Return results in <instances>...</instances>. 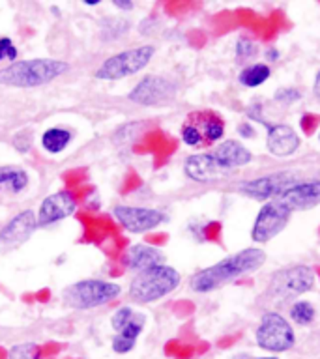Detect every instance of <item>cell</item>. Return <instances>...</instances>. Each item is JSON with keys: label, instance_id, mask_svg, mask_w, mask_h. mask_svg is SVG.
Listing matches in <instances>:
<instances>
[{"label": "cell", "instance_id": "obj_1", "mask_svg": "<svg viewBox=\"0 0 320 359\" xmlns=\"http://www.w3.org/2000/svg\"><path fill=\"white\" fill-rule=\"evenodd\" d=\"M264 262H266V252L257 247H249V249L230 255V257L196 271L195 275H191L189 288L199 294H208V292L229 285L241 275L257 271L258 268H262Z\"/></svg>", "mask_w": 320, "mask_h": 359}, {"label": "cell", "instance_id": "obj_2", "mask_svg": "<svg viewBox=\"0 0 320 359\" xmlns=\"http://www.w3.org/2000/svg\"><path fill=\"white\" fill-rule=\"evenodd\" d=\"M67 72L69 62L60 58H27L0 67V84L10 88H39Z\"/></svg>", "mask_w": 320, "mask_h": 359}, {"label": "cell", "instance_id": "obj_3", "mask_svg": "<svg viewBox=\"0 0 320 359\" xmlns=\"http://www.w3.org/2000/svg\"><path fill=\"white\" fill-rule=\"evenodd\" d=\"M180 283H182V275L178 269L161 264L156 268L135 273L128 288L129 299L139 305L156 303L168 294H173L180 286Z\"/></svg>", "mask_w": 320, "mask_h": 359}, {"label": "cell", "instance_id": "obj_4", "mask_svg": "<svg viewBox=\"0 0 320 359\" xmlns=\"http://www.w3.org/2000/svg\"><path fill=\"white\" fill-rule=\"evenodd\" d=\"M122 296V286L105 279H83L66 286L60 297L64 305L75 311H92L105 307Z\"/></svg>", "mask_w": 320, "mask_h": 359}, {"label": "cell", "instance_id": "obj_5", "mask_svg": "<svg viewBox=\"0 0 320 359\" xmlns=\"http://www.w3.org/2000/svg\"><path fill=\"white\" fill-rule=\"evenodd\" d=\"M156 55V47L152 43L137 45L131 49L120 50L101 62L94 72V77L100 81H122L142 72Z\"/></svg>", "mask_w": 320, "mask_h": 359}, {"label": "cell", "instance_id": "obj_6", "mask_svg": "<svg viewBox=\"0 0 320 359\" xmlns=\"http://www.w3.org/2000/svg\"><path fill=\"white\" fill-rule=\"evenodd\" d=\"M255 341L258 348H262L266 352L281 353L294 346L296 337L285 316H281L279 313H266L258 322Z\"/></svg>", "mask_w": 320, "mask_h": 359}, {"label": "cell", "instance_id": "obj_7", "mask_svg": "<svg viewBox=\"0 0 320 359\" xmlns=\"http://www.w3.org/2000/svg\"><path fill=\"white\" fill-rule=\"evenodd\" d=\"M314 285V273L309 266H291V268L279 269L272 275L268 285V294L274 299L288 302L292 297H298L309 292Z\"/></svg>", "mask_w": 320, "mask_h": 359}, {"label": "cell", "instance_id": "obj_8", "mask_svg": "<svg viewBox=\"0 0 320 359\" xmlns=\"http://www.w3.org/2000/svg\"><path fill=\"white\" fill-rule=\"evenodd\" d=\"M225 123L223 120L210 111L193 112L185 118L184 126L180 129L182 142L189 148H196L202 144H212L223 139Z\"/></svg>", "mask_w": 320, "mask_h": 359}, {"label": "cell", "instance_id": "obj_9", "mask_svg": "<svg viewBox=\"0 0 320 359\" xmlns=\"http://www.w3.org/2000/svg\"><path fill=\"white\" fill-rule=\"evenodd\" d=\"M178 94V84L163 75H146L135 84L128 100L140 107H163Z\"/></svg>", "mask_w": 320, "mask_h": 359}, {"label": "cell", "instance_id": "obj_10", "mask_svg": "<svg viewBox=\"0 0 320 359\" xmlns=\"http://www.w3.org/2000/svg\"><path fill=\"white\" fill-rule=\"evenodd\" d=\"M112 217L129 234H146L167 221V215L161 210L129 204H118L112 208Z\"/></svg>", "mask_w": 320, "mask_h": 359}, {"label": "cell", "instance_id": "obj_11", "mask_svg": "<svg viewBox=\"0 0 320 359\" xmlns=\"http://www.w3.org/2000/svg\"><path fill=\"white\" fill-rule=\"evenodd\" d=\"M292 212L283 204L281 198L266 202L260 212H258L255 224H253L251 238L257 243H266V241L274 240L275 236L281 234L285 226L291 221Z\"/></svg>", "mask_w": 320, "mask_h": 359}, {"label": "cell", "instance_id": "obj_12", "mask_svg": "<svg viewBox=\"0 0 320 359\" xmlns=\"http://www.w3.org/2000/svg\"><path fill=\"white\" fill-rule=\"evenodd\" d=\"M77 212V198L69 189H60L45 196L39 202V208L36 210V219H38L39 229L53 226L56 223L66 221Z\"/></svg>", "mask_w": 320, "mask_h": 359}, {"label": "cell", "instance_id": "obj_13", "mask_svg": "<svg viewBox=\"0 0 320 359\" xmlns=\"http://www.w3.org/2000/svg\"><path fill=\"white\" fill-rule=\"evenodd\" d=\"M294 185V174L292 172H274L260 176V178L249 180L240 185V193L251 196L255 201H274L279 198L286 189Z\"/></svg>", "mask_w": 320, "mask_h": 359}, {"label": "cell", "instance_id": "obj_14", "mask_svg": "<svg viewBox=\"0 0 320 359\" xmlns=\"http://www.w3.org/2000/svg\"><path fill=\"white\" fill-rule=\"evenodd\" d=\"M38 219L34 210H21L0 229V249H15L22 245L38 230Z\"/></svg>", "mask_w": 320, "mask_h": 359}, {"label": "cell", "instance_id": "obj_15", "mask_svg": "<svg viewBox=\"0 0 320 359\" xmlns=\"http://www.w3.org/2000/svg\"><path fill=\"white\" fill-rule=\"evenodd\" d=\"M184 172L196 184H212L225 178L229 170H225L212 154H193L185 159Z\"/></svg>", "mask_w": 320, "mask_h": 359}, {"label": "cell", "instance_id": "obj_16", "mask_svg": "<svg viewBox=\"0 0 320 359\" xmlns=\"http://www.w3.org/2000/svg\"><path fill=\"white\" fill-rule=\"evenodd\" d=\"M279 198L291 212L311 210V208H314L316 204H320V180H311V182L294 184L291 189H286Z\"/></svg>", "mask_w": 320, "mask_h": 359}, {"label": "cell", "instance_id": "obj_17", "mask_svg": "<svg viewBox=\"0 0 320 359\" xmlns=\"http://www.w3.org/2000/svg\"><path fill=\"white\" fill-rule=\"evenodd\" d=\"M122 262L129 271L140 273V271H146V269L165 264V255H163L161 249L148 245V243H135L124 252Z\"/></svg>", "mask_w": 320, "mask_h": 359}, {"label": "cell", "instance_id": "obj_18", "mask_svg": "<svg viewBox=\"0 0 320 359\" xmlns=\"http://www.w3.org/2000/svg\"><path fill=\"white\" fill-rule=\"evenodd\" d=\"M266 146H268L272 156L288 157L300 148V137H298V133L291 126L274 123V126H268Z\"/></svg>", "mask_w": 320, "mask_h": 359}, {"label": "cell", "instance_id": "obj_19", "mask_svg": "<svg viewBox=\"0 0 320 359\" xmlns=\"http://www.w3.org/2000/svg\"><path fill=\"white\" fill-rule=\"evenodd\" d=\"M215 161L225 168V170H232V168L244 167L251 161V151L247 150L246 146L238 142V140H223L218 148L212 151Z\"/></svg>", "mask_w": 320, "mask_h": 359}, {"label": "cell", "instance_id": "obj_20", "mask_svg": "<svg viewBox=\"0 0 320 359\" xmlns=\"http://www.w3.org/2000/svg\"><path fill=\"white\" fill-rule=\"evenodd\" d=\"M146 325V316L142 313L135 314V318L129 322L122 331H118L114 333L111 339V348L114 353H129L133 352V348L137 346V341H139V337L142 335V331H145Z\"/></svg>", "mask_w": 320, "mask_h": 359}, {"label": "cell", "instance_id": "obj_21", "mask_svg": "<svg viewBox=\"0 0 320 359\" xmlns=\"http://www.w3.org/2000/svg\"><path fill=\"white\" fill-rule=\"evenodd\" d=\"M30 176L25 168L15 165H0V196L21 195L28 189Z\"/></svg>", "mask_w": 320, "mask_h": 359}, {"label": "cell", "instance_id": "obj_22", "mask_svg": "<svg viewBox=\"0 0 320 359\" xmlns=\"http://www.w3.org/2000/svg\"><path fill=\"white\" fill-rule=\"evenodd\" d=\"M73 140V131L62 126H55V128L45 129L41 137H39V144L44 148L45 154L49 156H58L62 151H66L69 148Z\"/></svg>", "mask_w": 320, "mask_h": 359}, {"label": "cell", "instance_id": "obj_23", "mask_svg": "<svg viewBox=\"0 0 320 359\" xmlns=\"http://www.w3.org/2000/svg\"><path fill=\"white\" fill-rule=\"evenodd\" d=\"M131 28V21L124 17H105L100 22V36L105 41H114V39L124 38Z\"/></svg>", "mask_w": 320, "mask_h": 359}, {"label": "cell", "instance_id": "obj_24", "mask_svg": "<svg viewBox=\"0 0 320 359\" xmlns=\"http://www.w3.org/2000/svg\"><path fill=\"white\" fill-rule=\"evenodd\" d=\"M269 75H272V69H269L268 64L258 62V64H251L246 69H241L240 83L247 86V88H257V86L268 81Z\"/></svg>", "mask_w": 320, "mask_h": 359}, {"label": "cell", "instance_id": "obj_25", "mask_svg": "<svg viewBox=\"0 0 320 359\" xmlns=\"http://www.w3.org/2000/svg\"><path fill=\"white\" fill-rule=\"evenodd\" d=\"M44 350L36 342H19L8 350L6 359H41Z\"/></svg>", "mask_w": 320, "mask_h": 359}, {"label": "cell", "instance_id": "obj_26", "mask_svg": "<svg viewBox=\"0 0 320 359\" xmlns=\"http://www.w3.org/2000/svg\"><path fill=\"white\" fill-rule=\"evenodd\" d=\"M291 318L298 325L313 324L314 318H316V309L311 302H296L291 307Z\"/></svg>", "mask_w": 320, "mask_h": 359}, {"label": "cell", "instance_id": "obj_27", "mask_svg": "<svg viewBox=\"0 0 320 359\" xmlns=\"http://www.w3.org/2000/svg\"><path fill=\"white\" fill-rule=\"evenodd\" d=\"M135 314H137V311H135L133 307H129V305L118 307L116 311L111 314V327L114 330V333L122 331L124 327L135 318Z\"/></svg>", "mask_w": 320, "mask_h": 359}, {"label": "cell", "instance_id": "obj_28", "mask_svg": "<svg viewBox=\"0 0 320 359\" xmlns=\"http://www.w3.org/2000/svg\"><path fill=\"white\" fill-rule=\"evenodd\" d=\"M17 56H19V50H17L13 39L8 38V36H2L0 38V62H15Z\"/></svg>", "mask_w": 320, "mask_h": 359}, {"label": "cell", "instance_id": "obj_29", "mask_svg": "<svg viewBox=\"0 0 320 359\" xmlns=\"http://www.w3.org/2000/svg\"><path fill=\"white\" fill-rule=\"evenodd\" d=\"M257 55V45L255 41L249 38H240L238 39V43H236V56L240 58V60H249L253 56Z\"/></svg>", "mask_w": 320, "mask_h": 359}, {"label": "cell", "instance_id": "obj_30", "mask_svg": "<svg viewBox=\"0 0 320 359\" xmlns=\"http://www.w3.org/2000/svg\"><path fill=\"white\" fill-rule=\"evenodd\" d=\"M275 100L285 101V103H291V101L300 100V94H298V90H294V88H283V90H279L277 94H275Z\"/></svg>", "mask_w": 320, "mask_h": 359}, {"label": "cell", "instance_id": "obj_31", "mask_svg": "<svg viewBox=\"0 0 320 359\" xmlns=\"http://www.w3.org/2000/svg\"><path fill=\"white\" fill-rule=\"evenodd\" d=\"M112 6L120 11H131L135 8V2H131V0H112Z\"/></svg>", "mask_w": 320, "mask_h": 359}, {"label": "cell", "instance_id": "obj_32", "mask_svg": "<svg viewBox=\"0 0 320 359\" xmlns=\"http://www.w3.org/2000/svg\"><path fill=\"white\" fill-rule=\"evenodd\" d=\"M238 133L244 135V137H247V135H249V137H255V129L251 128V123L246 122L238 126Z\"/></svg>", "mask_w": 320, "mask_h": 359}, {"label": "cell", "instance_id": "obj_33", "mask_svg": "<svg viewBox=\"0 0 320 359\" xmlns=\"http://www.w3.org/2000/svg\"><path fill=\"white\" fill-rule=\"evenodd\" d=\"M314 95L320 100V72L316 73V79H314Z\"/></svg>", "mask_w": 320, "mask_h": 359}, {"label": "cell", "instance_id": "obj_34", "mask_svg": "<svg viewBox=\"0 0 320 359\" xmlns=\"http://www.w3.org/2000/svg\"><path fill=\"white\" fill-rule=\"evenodd\" d=\"M100 0H84V6H98Z\"/></svg>", "mask_w": 320, "mask_h": 359}, {"label": "cell", "instance_id": "obj_35", "mask_svg": "<svg viewBox=\"0 0 320 359\" xmlns=\"http://www.w3.org/2000/svg\"><path fill=\"white\" fill-rule=\"evenodd\" d=\"M232 359H251L249 355H246V353H238V355H234Z\"/></svg>", "mask_w": 320, "mask_h": 359}, {"label": "cell", "instance_id": "obj_36", "mask_svg": "<svg viewBox=\"0 0 320 359\" xmlns=\"http://www.w3.org/2000/svg\"><path fill=\"white\" fill-rule=\"evenodd\" d=\"M255 359H279V358H274V355H268V358H255Z\"/></svg>", "mask_w": 320, "mask_h": 359}, {"label": "cell", "instance_id": "obj_37", "mask_svg": "<svg viewBox=\"0 0 320 359\" xmlns=\"http://www.w3.org/2000/svg\"><path fill=\"white\" fill-rule=\"evenodd\" d=\"M319 140H320V133H319Z\"/></svg>", "mask_w": 320, "mask_h": 359}]
</instances>
